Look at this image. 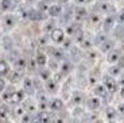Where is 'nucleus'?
<instances>
[{
  "instance_id": "nucleus-2",
  "label": "nucleus",
  "mask_w": 124,
  "mask_h": 123,
  "mask_svg": "<svg viewBox=\"0 0 124 123\" xmlns=\"http://www.w3.org/2000/svg\"><path fill=\"white\" fill-rule=\"evenodd\" d=\"M4 87H6V81L0 79V92H1V91L4 89Z\"/></svg>"
},
{
  "instance_id": "nucleus-1",
  "label": "nucleus",
  "mask_w": 124,
  "mask_h": 123,
  "mask_svg": "<svg viewBox=\"0 0 124 123\" xmlns=\"http://www.w3.org/2000/svg\"><path fill=\"white\" fill-rule=\"evenodd\" d=\"M4 68H8V64L6 61H0V74H6L8 72V69H4Z\"/></svg>"
}]
</instances>
